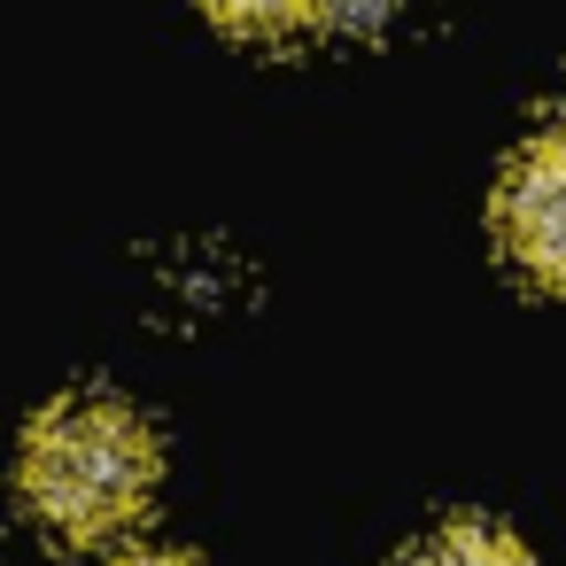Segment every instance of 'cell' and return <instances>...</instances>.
Returning <instances> with one entry per match:
<instances>
[{"instance_id":"4","label":"cell","mask_w":566,"mask_h":566,"mask_svg":"<svg viewBox=\"0 0 566 566\" xmlns=\"http://www.w3.org/2000/svg\"><path fill=\"white\" fill-rule=\"evenodd\" d=\"M202 9L233 32H287V24H311V0H202Z\"/></svg>"},{"instance_id":"1","label":"cell","mask_w":566,"mask_h":566,"mask_svg":"<svg viewBox=\"0 0 566 566\" xmlns=\"http://www.w3.org/2000/svg\"><path fill=\"white\" fill-rule=\"evenodd\" d=\"M156 489V434L117 396H63L24 434V496L55 535H117Z\"/></svg>"},{"instance_id":"3","label":"cell","mask_w":566,"mask_h":566,"mask_svg":"<svg viewBox=\"0 0 566 566\" xmlns=\"http://www.w3.org/2000/svg\"><path fill=\"white\" fill-rule=\"evenodd\" d=\"M403 566H535L504 527H442V535H427Z\"/></svg>"},{"instance_id":"5","label":"cell","mask_w":566,"mask_h":566,"mask_svg":"<svg viewBox=\"0 0 566 566\" xmlns=\"http://www.w3.org/2000/svg\"><path fill=\"white\" fill-rule=\"evenodd\" d=\"M396 17V0H311V24L326 32H380Z\"/></svg>"},{"instance_id":"6","label":"cell","mask_w":566,"mask_h":566,"mask_svg":"<svg viewBox=\"0 0 566 566\" xmlns=\"http://www.w3.org/2000/svg\"><path fill=\"white\" fill-rule=\"evenodd\" d=\"M125 566H195V558H171V551H140V558H125Z\"/></svg>"},{"instance_id":"2","label":"cell","mask_w":566,"mask_h":566,"mask_svg":"<svg viewBox=\"0 0 566 566\" xmlns=\"http://www.w3.org/2000/svg\"><path fill=\"white\" fill-rule=\"evenodd\" d=\"M496 233H504V249L527 280L566 287V117L504 171Z\"/></svg>"}]
</instances>
